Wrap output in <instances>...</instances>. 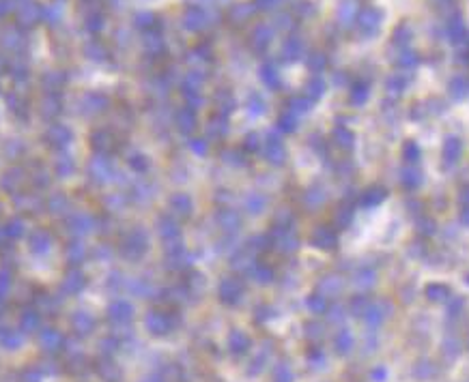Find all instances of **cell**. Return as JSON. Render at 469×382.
Instances as JSON below:
<instances>
[{
    "label": "cell",
    "instance_id": "cell-1",
    "mask_svg": "<svg viewBox=\"0 0 469 382\" xmlns=\"http://www.w3.org/2000/svg\"><path fill=\"white\" fill-rule=\"evenodd\" d=\"M381 20H383V13L379 11L377 7H366L364 11H359L357 15V26H359V32L371 37L375 34L379 28H381Z\"/></svg>",
    "mask_w": 469,
    "mask_h": 382
},
{
    "label": "cell",
    "instance_id": "cell-2",
    "mask_svg": "<svg viewBox=\"0 0 469 382\" xmlns=\"http://www.w3.org/2000/svg\"><path fill=\"white\" fill-rule=\"evenodd\" d=\"M362 320L366 324V331L368 333H377V329L383 324L385 320V314H383V305H377V303H371V307L366 309V314L362 316Z\"/></svg>",
    "mask_w": 469,
    "mask_h": 382
},
{
    "label": "cell",
    "instance_id": "cell-3",
    "mask_svg": "<svg viewBox=\"0 0 469 382\" xmlns=\"http://www.w3.org/2000/svg\"><path fill=\"white\" fill-rule=\"evenodd\" d=\"M385 198H387V189L381 185H373L362 194V200H359V202H362L364 208H375V206L381 204Z\"/></svg>",
    "mask_w": 469,
    "mask_h": 382
},
{
    "label": "cell",
    "instance_id": "cell-4",
    "mask_svg": "<svg viewBox=\"0 0 469 382\" xmlns=\"http://www.w3.org/2000/svg\"><path fill=\"white\" fill-rule=\"evenodd\" d=\"M357 0H342L338 7V22L342 26H351L357 22Z\"/></svg>",
    "mask_w": 469,
    "mask_h": 382
},
{
    "label": "cell",
    "instance_id": "cell-5",
    "mask_svg": "<svg viewBox=\"0 0 469 382\" xmlns=\"http://www.w3.org/2000/svg\"><path fill=\"white\" fill-rule=\"evenodd\" d=\"M333 346H336V352L340 357H347V354L353 352V346H355V337L349 329H340L336 333V339H333Z\"/></svg>",
    "mask_w": 469,
    "mask_h": 382
},
{
    "label": "cell",
    "instance_id": "cell-6",
    "mask_svg": "<svg viewBox=\"0 0 469 382\" xmlns=\"http://www.w3.org/2000/svg\"><path fill=\"white\" fill-rule=\"evenodd\" d=\"M349 99H351V103H353L355 107L366 105V101L371 99V86H368V82H355V84L351 86Z\"/></svg>",
    "mask_w": 469,
    "mask_h": 382
},
{
    "label": "cell",
    "instance_id": "cell-7",
    "mask_svg": "<svg viewBox=\"0 0 469 382\" xmlns=\"http://www.w3.org/2000/svg\"><path fill=\"white\" fill-rule=\"evenodd\" d=\"M405 88H407V80H405L400 73H392L390 78L385 80V93H387V97L398 99L405 93Z\"/></svg>",
    "mask_w": 469,
    "mask_h": 382
},
{
    "label": "cell",
    "instance_id": "cell-8",
    "mask_svg": "<svg viewBox=\"0 0 469 382\" xmlns=\"http://www.w3.org/2000/svg\"><path fill=\"white\" fill-rule=\"evenodd\" d=\"M400 185L405 187V189H418L420 185H422V172L418 170V168H413V166H409V168H405V170H400Z\"/></svg>",
    "mask_w": 469,
    "mask_h": 382
},
{
    "label": "cell",
    "instance_id": "cell-9",
    "mask_svg": "<svg viewBox=\"0 0 469 382\" xmlns=\"http://www.w3.org/2000/svg\"><path fill=\"white\" fill-rule=\"evenodd\" d=\"M377 284V271L373 266H362L355 273V286L359 290H371Z\"/></svg>",
    "mask_w": 469,
    "mask_h": 382
},
{
    "label": "cell",
    "instance_id": "cell-10",
    "mask_svg": "<svg viewBox=\"0 0 469 382\" xmlns=\"http://www.w3.org/2000/svg\"><path fill=\"white\" fill-rule=\"evenodd\" d=\"M461 150H463V144H461V140L458 138H446V142H444V159L448 161V163H454V161H458V157H461Z\"/></svg>",
    "mask_w": 469,
    "mask_h": 382
},
{
    "label": "cell",
    "instance_id": "cell-11",
    "mask_svg": "<svg viewBox=\"0 0 469 382\" xmlns=\"http://www.w3.org/2000/svg\"><path fill=\"white\" fill-rule=\"evenodd\" d=\"M424 294H426L428 301L432 303H441V301H448L450 296V288L444 286V284H428L426 290H424Z\"/></svg>",
    "mask_w": 469,
    "mask_h": 382
},
{
    "label": "cell",
    "instance_id": "cell-12",
    "mask_svg": "<svg viewBox=\"0 0 469 382\" xmlns=\"http://www.w3.org/2000/svg\"><path fill=\"white\" fill-rule=\"evenodd\" d=\"M312 241L319 245L323 249H331L336 247V234H333L329 228H319L317 232L312 234Z\"/></svg>",
    "mask_w": 469,
    "mask_h": 382
},
{
    "label": "cell",
    "instance_id": "cell-13",
    "mask_svg": "<svg viewBox=\"0 0 469 382\" xmlns=\"http://www.w3.org/2000/svg\"><path fill=\"white\" fill-rule=\"evenodd\" d=\"M368 307H371V298H368V294H355L349 301V312H351V316H355V318H362Z\"/></svg>",
    "mask_w": 469,
    "mask_h": 382
},
{
    "label": "cell",
    "instance_id": "cell-14",
    "mask_svg": "<svg viewBox=\"0 0 469 382\" xmlns=\"http://www.w3.org/2000/svg\"><path fill=\"white\" fill-rule=\"evenodd\" d=\"M411 39H413V28H411L407 22H403L400 26H396L394 37H392L394 45H400V48H405V45H407Z\"/></svg>",
    "mask_w": 469,
    "mask_h": 382
},
{
    "label": "cell",
    "instance_id": "cell-15",
    "mask_svg": "<svg viewBox=\"0 0 469 382\" xmlns=\"http://www.w3.org/2000/svg\"><path fill=\"white\" fill-rule=\"evenodd\" d=\"M418 62H420L418 52H411V50H400L398 56H396V65L400 69H413V67H418Z\"/></svg>",
    "mask_w": 469,
    "mask_h": 382
},
{
    "label": "cell",
    "instance_id": "cell-16",
    "mask_svg": "<svg viewBox=\"0 0 469 382\" xmlns=\"http://www.w3.org/2000/svg\"><path fill=\"white\" fill-rule=\"evenodd\" d=\"M435 374H437V367L432 365L430 361H420V363H416V367H413V376L418 380H430Z\"/></svg>",
    "mask_w": 469,
    "mask_h": 382
},
{
    "label": "cell",
    "instance_id": "cell-17",
    "mask_svg": "<svg viewBox=\"0 0 469 382\" xmlns=\"http://www.w3.org/2000/svg\"><path fill=\"white\" fill-rule=\"evenodd\" d=\"M333 140H336L338 146L351 148L353 146V142H355V135H353V131H349L347 127H338V129L333 131Z\"/></svg>",
    "mask_w": 469,
    "mask_h": 382
},
{
    "label": "cell",
    "instance_id": "cell-18",
    "mask_svg": "<svg viewBox=\"0 0 469 382\" xmlns=\"http://www.w3.org/2000/svg\"><path fill=\"white\" fill-rule=\"evenodd\" d=\"M448 37H450V41H452V43L463 41V37H465V26H463V22L458 20V17H454V20L448 24Z\"/></svg>",
    "mask_w": 469,
    "mask_h": 382
},
{
    "label": "cell",
    "instance_id": "cell-19",
    "mask_svg": "<svg viewBox=\"0 0 469 382\" xmlns=\"http://www.w3.org/2000/svg\"><path fill=\"white\" fill-rule=\"evenodd\" d=\"M420 155H422V150L418 146V142H407L403 146V157H405V161H407V163H418L420 161Z\"/></svg>",
    "mask_w": 469,
    "mask_h": 382
},
{
    "label": "cell",
    "instance_id": "cell-20",
    "mask_svg": "<svg viewBox=\"0 0 469 382\" xmlns=\"http://www.w3.org/2000/svg\"><path fill=\"white\" fill-rule=\"evenodd\" d=\"M441 350H444V357L446 359H456L458 357V352H461V346H458V339H446L444 346H441Z\"/></svg>",
    "mask_w": 469,
    "mask_h": 382
},
{
    "label": "cell",
    "instance_id": "cell-21",
    "mask_svg": "<svg viewBox=\"0 0 469 382\" xmlns=\"http://www.w3.org/2000/svg\"><path fill=\"white\" fill-rule=\"evenodd\" d=\"M416 225H418V232H420V234H424V236L435 234V230H437V223L432 221L430 217H420Z\"/></svg>",
    "mask_w": 469,
    "mask_h": 382
},
{
    "label": "cell",
    "instance_id": "cell-22",
    "mask_svg": "<svg viewBox=\"0 0 469 382\" xmlns=\"http://www.w3.org/2000/svg\"><path fill=\"white\" fill-rule=\"evenodd\" d=\"M323 288L327 290V294L336 296V294H340V290H342V279L336 277V275H331V277H327L325 281H323Z\"/></svg>",
    "mask_w": 469,
    "mask_h": 382
},
{
    "label": "cell",
    "instance_id": "cell-23",
    "mask_svg": "<svg viewBox=\"0 0 469 382\" xmlns=\"http://www.w3.org/2000/svg\"><path fill=\"white\" fill-rule=\"evenodd\" d=\"M450 93H452V97H463L467 93L465 78H454L452 82H450Z\"/></svg>",
    "mask_w": 469,
    "mask_h": 382
},
{
    "label": "cell",
    "instance_id": "cell-24",
    "mask_svg": "<svg viewBox=\"0 0 469 382\" xmlns=\"http://www.w3.org/2000/svg\"><path fill=\"white\" fill-rule=\"evenodd\" d=\"M308 307L312 309L314 314H323L327 309V303H325V298H323L321 294H314V296L308 298Z\"/></svg>",
    "mask_w": 469,
    "mask_h": 382
},
{
    "label": "cell",
    "instance_id": "cell-25",
    "mask_svg": "<svg viewBox=\"0 0 469 382\" xmlns=\"http://www.w3.org/2000/svg\"><path fill=\"white\" fill-rule=\"evenodd\" d=\"M342 318H345V312H342V307H340V305L331 307V312H329V322H340Z\"/></svg>",
    "mask_w": 469,
    "mask_h": 382
},
{
    "label": "cell",
    "instance_id": "cell-26",
    "mask_svg": "<svg viewBox=\"0 0 469 382\" xmlns=\"http://www.w3.org/2000/svg\"><path fill=\"white\" fill-rule=\"evenodd\" d=\"M349 223H351V211L347 208V211L338 213V228H347Z\"/></svg>",
    "mask_w": 469,
    "mask_h": 382
},
{
    "label": "cell",
    "instance_id": "cell-27",
    "mask_svg": "<svg viewBox=\"0 0 469 382\" xmlns=\"http://www.w3.org/2000/svg\"><path fill=\"white\" fill-rule=\"evenodd\" d=\"M310 95H314V97H321L323 95V82L321 80L310 82Z\"/></svg>",
    "mask_w": 469,
    "mask_h": 382
},
{
    "label": "cell",
    "instance_id": "cell-28",
    "mask_svg": "<svg viewBox=\"0 0 469 382\" xmlns=\"http://www.w3.org/2000/svg\"><path fill=\"white\" fill-rule=\"evenodd\" d=\"M461 307H463V298H454V303H450V307H448V314L450 316L461 314Z\"/></svg>",
    "mask_w": 469,
    "mask_h": 382
},
{
    "label": "cell",
    "instance_id": "cell-29",
    "mask_svg": "<svg viewBox=\"0 0 469 382\" xmlns=\"http://www.w3.org/2000/svg\"><path fill=\"white\" fill-rule=\"evenodd\" d=\"M387 378V371H385V367H377L375 371H373V380L375 382H383Z\"/></svg>",
    "mask_w": 469,
    "mask_h": 382
},
{
    "label": "cell",
    "instance_id": "cell-30",
    "mask_svg": "<svg viewBox=\"0 0 469 382\" xmlns=\"http://www.w3.org/2000/svg\"><path fill=\"white\" fill-rule=\"evenodd\" d=\"M310 65H312V67H317V69H323V67H325V58H323L321 54H319V56H314V58L310 60Z\"/></svg>",
    "mask_w": 469,
    "mask_h": 382
},
{
    "label": "cell",
    "instance_id": "cell-31",
    "mask_svg": "<svg viewBox=\"0 0 469 382\" xmlns=\"http://www.w3.org/2000/svg\"><path fill=\"white\" fill-rule=\"evenodd\" d=\"M232 341H234V350H243V339H241V335H237V333H234Z\"/></svg>",
    "mask_w": 469,
    "mask_h": 382
},
{
    "label": "cell",
    "instance_id": "cell-32",
    "mask_svg": "<svg viewBox=\"0 0 469 382\" xmlns=\"http://www.w3.org/2000/svg\"><path fill=\"white\" fill-rule=\"evenodd\" d=\"M461 202H463V206H469V187L461 191Z\"/></svg>",
    "mask_w": 469,
    "mask_h": 382
},
{
    "label": "cell",
    "instance_id": "cell-33",
    "mask_svg": "<svg viewBox=\"0 0 469 382\" xmlns=\"http://www.w3.org/2000/svg\"><path fill=\"white\" fill-rule=\"evenodd\" d=\"M461 221H463L465 225H469V206H465V208H463V213H461Z\"/></svg>",
    "mask_w": 469,
    "mask_h": 382
},
{
    "label": "cell",
    "instance_id": "cell-34",
    "mask_svg": "<svg viewBox=\"0 0 469 382\" xmlns=\"http://www.w3.org/2000/svg\"><path fill=\"white\" fill-rule=\"evenodd\" d=\"M467 284H469V277H467Z\"/></svg>",
    "mask_w": 469,
    "mask_h": 382
}]
</instances>
